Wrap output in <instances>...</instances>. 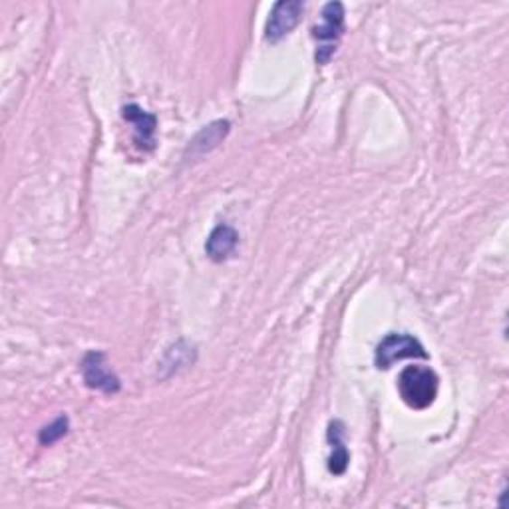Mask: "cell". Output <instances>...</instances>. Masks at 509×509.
<instances>
[{
	"label": "cell",
	"mask_w": 509,
	"mask_h": 509,
	"mask_svg": "<svg viewBox=\"0 0 509 509\" xmlns=\"http://www.w3.org/2000/svg\"><path fill=\"white\" fill-rule=\"evenodd\" d=\"M438 374L428 366H408L398 376V392L412 410H424L432 406L438 396Z\"/></svg>",
	"instance_id": "obj_1"
},
{
	"label": "cell",
	"mask_w": 509,
	"mask_h": 509,
	"mask_svg": "<svg viewBox=\"0 0 509 509\" xmlns=\"http://www.w3.org/2000/svg\"><path fill=\"white\" fill-rule=\"evenodd\" d=\"M323 23L315 28V40H316V52L315 60L316 64H328L335 56L338 42L344 33V6L343 3H328L323 8L321 14Z\"/></svg>",
	"instance_id": "obj_2"
},
{
	"label": "cell",
	"mask_w": 509,
	"mask_h": 509,
	"mask_svg": "<svg viewBox=\"0 0 509 509\" xmlns=\"http://www.w3.org/2000/svg\"><path fill=\"white\" fill-rule=\"evenodd\" d=\"M404 358H428L420 341L410 335L391 333L376 346L374 361L378 368H391L394 363L404 361Z\"/></svg>",
	"instance_id": "obj_3"
},
{
	"label": "cell",
	"mask_w": 509,
	"mask_h": 509,
	"mask_svg": "<svg viewBox=\"0 0 509 509\" xmlns=\"http://www.w3.org/2000/svg\"><path fill=\"white\" fill-rule=\"evenodd\" d=\"M303 13L305 3H301V0H281V3H277L271 10V14H269L265 38L269 42H278V40L285 38L287 34H291Z\"/></svg>",
	"instance_id": "obj_4"
},
{
	"label": "cell",
	"mask_w": 509,
	"mask_h": 509,
	"mask_svg": "<svg viewBox=\"0 0 509 509\" xmlns=\"http://www.w3.org/2000/svg\"><path fill=\"white\" fill-rule=\"evenodd\" d=\"M82 376L84 382L94 388V391H99L104 394H116L119 392V378L109 371V366L106 363V354L92 351L84 356L82 361Z\"/></svg>",
	"instance_id": "obj_5"
},
{
	"label": "cell",
	"mask_w": 509,
	"mask_h": 509,
	"mask_svg": "<svg viewBox=\"0 0 509 509\" xmlns=\"http://www.w3.org/2000/svg\"><path fill=\"white\" fill-rule=\"evenodd\" d=\"M122 116L127 124L134 126L136 144L142 147L144 152H152L156 147V127H157L156 116L147 114L146 109H142L137 104L124 106Z\"/></svg>",
	"instance_id": "obj_6"
},
{
	"label": "cell",
	"mask_w": 509,
	"mask_h": 509,
	"mask_svg": "<svg viewBox=\"0 0 509 509\" xmlns=\"http://www.w3.org/2000/svg\"><path fill=\"white\" fill-rule=\"evenodd\" d=\"M237 245H239V233L231 225L222 223L213 229L212 235H209L205 243V251L212 261L222 263L227 257H231Z\"/></svg>",
	"instance_id": "obj_7"
},
{
	"label": "cell",
	"mask_w": 509,
	"mask_h": 509,
	"mask_svg": "<svg viewBox=\"0 0 509 509\" xmlns=\"http://www.w3.org/2000/svg\"><path fill=\"white\" fill-rule=\"evenodd\" d=\"M328 444H331V457H328V472L335 476H343L351 462V454H348L344 446V424L341 420H333L328 426Z\"/></svg>",
	"instance_id": "obj_8"
},
{
	"label": "cell",
	"mask_w": 509,
	"mask_h": 509,
	"mask_svg": "<svg viewBox=\"0 0 509 509\" xmlns=\"http://www.w3.org/2000/svg\"><path fill=\"white\" fill-rule=\"evenodd\" d=\"M229 127H231V124H229L227 119H219V122L205 126L202 132L192 139V144L187 147V154L203 156L207 152H212V149H215L227 137Z\"/></svg>",
	"instance_id": "obj_9"
},
{
	"label": "cell",
	"mask_w": 509,
	"mask_h": 509,
	"mask_svg": "<svg viewBox=\"0 0 509 509\" xmlns=\"http://www.w3.org/2000/svg\"><path fill=\"white\" fill-rule=\"evenodd\" d=\"M70 430V420L68 416H60L52 424H48L46 428H42V432H40L38 440L42 446H52L56 442L62 440V438L68 434Z\"/></svg>",
	"instance_id": "obj_10"
},
{
	"label": "cell",
	"mask_w": 509,
	"mask_h": 509,
	"mask_svg": "<svg viewBox=\"0 0 509 509\" xmlns=\"http://www.w3.org/2000/svg\"><path fill=\"white\" fill-rule=\"evenodd\" d=\"M169 358V368H172V372L177 371V368H182V366H187L189 363H193V348H189V346H184V343H177L175 346H172L167 351V356Z\"/></svg>",
	"instance_id": "obj_11"
}]
</instances>
